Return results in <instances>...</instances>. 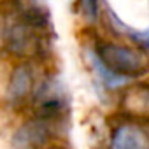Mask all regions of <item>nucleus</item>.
Wrapping results in <instances>:
<instances>
[{"mask_svg": "<svg viewBox=\"0 0 149 149\" xmlns=\"http://www.w3.org/2000/svg\"><path fill=\"white\" fill-rule=\"evenodd\" d=\"M97 67L109 86H118L128 77H139L149 72V56L133 46L97 42Z\"/></svg>", "mask_w": 149, "mask_h": 149, "instance_id": "f257e3e1", "label": "nucleus"}, {"mask_svg": "<svg viewBox=\"0 0 149 149\" xmlns=\"http://www.w3.org/2000/svg\"><path fill=\"white\" fill-rule=\"evenodd\" d=\"M4 47L16 58H30L40 49L39 28L32 26L25 19L14 21L4 28Z\"/></svg>", "mask_w": 149, "mask_h": 149, "instance_id": "f03ea898", "label": "nucleus"}, {"mask_svg": "<svg viewBox=\"0 0 149 149\" xmlns=\"http://www.w3.org/2000/svg\"><path fill=\"white\" fill-rule=\"evenodd\" d=\"M53 137V126L49 119L33 118L23 123L13 135L14 149H42Z\"/></svg>", "mask_w": 149, "mask_h": 149, "instance_id": "7ed1b4c3", "label": "nucleus"}, {"mask_svg": "<svg viewBox=\"0 0 149 149\" xmlns=\"http://www.w3.org/2000/svg\"><path fill=\"white\" fill-rule=\"evenodd\" d=\"M33 104L37 109V118L54 119L65 109V98L53 79L44 81L33 93Z\"/></svg>", "mask_w": 149, "mask_h": 149, "instance_id": "20e7f679", "label": "nucleus"}, {"mask_svg": "<svg viewBox=\"0 0 149 149\" xmlns=\"http://www.w3.org/2000/svg\"><path fill=\"white\" fill-rule=\"evenodd\" d=\"M109 149H149V128L139 123H121L112 130Z\"/></svg>", "mask_w": 149, "mask_h": 149, "instance_id": "39448f33", "label": "nucleus"}, {"mask_svg": "<svg viewBox=\"0 0 149 149\" xmlns=\"http://www.w3.org/2000/svg\"><path fill=\"white\" fill-rule=\"evenodd\" d=\"M33 90V72L28 63H19L13 68L7 88H6V102L11 105H18L26 100V97Z\"/></svg>", "mask_w": 149, "mask_h": 149, "instance_id": "423d86ee", "label": "nucleus"}, {"mask_svg": "<svg viewBox=\"0 0 149 149\" xmlns=\"http://www.w3.org/2000/svg\"><path fill=\"white\" fill-rule=\"evenodd\" d=\"M121 107L128 116L149 119V84H135L123 93Z\"/></svg>", "mask_w": 149, "mask_h": 149, "instance_id": "0eeeda50", "label": "nucleus"}, {"mask_svg": "<svg viewBox=\"0 0 149 149\" xmlns=\"http://www.w3.org/2000/svg\"><path fill=\"white\" fill-rule=\"evenodd\" d=\"M79 9L88 23H95L98 19V0H79Z\"/></svg>", "mask_w": 149, "mask_h": 149, "instance_id": "6e6552de", "label": "nucleus"}, {"mask_svg": "<svg viewBox=\"0 0 149 149\" xmlns=\"http://www.w3.org/2000/svg\"><path fill=\"white\" fill-rule=\"evenodd\" d=\"M53 149H60V147H53Z\"/></svg>", "mask_w": 149, "mask_h": 149, "instance_id": "1a4fd4ad", "label": "nucleus"}]
</instances>
